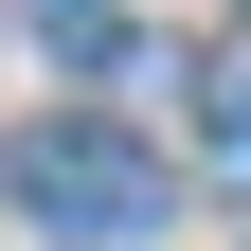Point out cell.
Wrapping results in <instances>:
<instances>
[{
	"label": "cell",
	"instance_id": "cell-1",
	"mask_svg": "<svg viewBox=\"0 0 251 251\" xmlns=\"http://www.w3.org/2000/svg\"><path fill=\"white\" fill-rule=\"evenodd\" d=\"M0 179H18V215H36L54 251H144V233L179 215L162 144H126V126H90V108H72V126H36V144H18Z\"/></svg>",
	"mask_w": 251,
	"mask_h": 251
},
{
	"label": "cell",
	"instance_id": "cell-2",
	"mask_svg": "<svg viewBox=\"0 0 251 251\" xmlns=\"http://www.w3.org/2000/svg\"><path fill=\"white\" fill-rule=\"evenodd\" d=\"M215 162L251 179V54H233V90H215Z\"/></svg>",
	"mask_w": 251,
	"mask_h": 251
}]
</instances>
